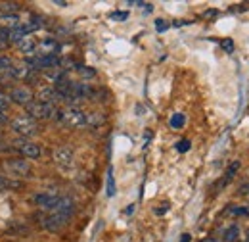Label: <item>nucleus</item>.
Returning a JSON list of instances; mask_svg holds the SVG:
<instances>
[{
  "label": "nucleus",
  "mask_w": 249,
  "mask_h": 242,
  "mask_svg": "<svg viewBox=\"0 0 249 242\" xmlns=\"http://www.w3.org/2000/svg\"><path fill=\"white\" fill-rule=\"evenodd\" d=\"M117 192V184H115V177H113V167H107V179H106V194L109 198H113Z\"/></svg>",
  "instance_id": "4468645a"
},
{
  "label": "nucleus",
  "mask_w": 249,
  "mask_h": 242,
  "mask_svg": "<svg viewBox=\"0 0 249 242\" xmlns=\"http://www.w3.org/2000/svg\"><path fill=\"white\" fill-rule=\"evenodd\" d=\"M246 242H249V235H248V241H246Z\"/></svg>",
  "instance_id": "e433bc0d"
},
{
  "label": "nucleus",
  "mask_w": 249,
  "mask_h": 242,
  "mask_svg": "<svg viewBox=\"0 0 249 242\" xmlns=\"http://www.w3.org/2000/svg\"><path fill=\"white\" fill-rule=\"evenodd\" d=\"M54 161H56V165H60L62 169H69V167H73V160H75V156H73V150L69 148V146H58L56 150H54Z\"/></svg>",
  "instance_id": "423d86ee"
},
{
  "label": "nucleus",
  "mask_w": 249,
  "mask_h": 242,
  "mask_svg": "<svg viewBox=\"0 0 249 242\" xmlns=\"http://www.w3.org/2000/svg\"><path fill=\"white\" fill-rule=\"evenodd\" d=\"M4 169L8 171V175L19 179V177H29L31 175V163L25 158H10L4 161Z\"/></svg>",
  "instance_id": "20e7f679"
},
{
  "label": "nucleus",
  "mask_w": 249,
  "mask_h": 242,
  "mask_svg": "<svg viewBox=\"0 0 249 242\" xmlns=\"http://www.w3.org/2000/svg\"><path fill=\"white\" fill-rule=\"evenodd\" d=\"M100 123H104V118L100 114H89L87 116V125H100Z\"/></svg>",
  "instance_id": "412c9836"
},
{
  "label": "nucleus",
  "mask_w": 249,
  "mask_h": 242,
  "mask_svg": "<svg viewBox=\"0 0 249 242\" xmlns=\"http://www.w3.org/2000/svg\"><path fill=\"white\" fill-rule=\"evenodd\" d=\"M12 148L16 152H19L21 158H25V160H36L42 154L40 146L36 142H31L29 139H16L12 142Z\"/></svg>",
  "instance_id": "39448f33"
},
{
  "label": "nucleus",
  "mask_w": 249,
  "mask_h": 242,
  "mask_svg": "<svg viewBox=\"0 0 249 242\" xmlns=\"http://www.w3.org/2000/svg\"><path fill=\"white\" fill-rule=\"evenodd\" d=\"M18 48H19L23 54H33V52H35V42H33V39L25 37L23 40L18 42Z\"/></svg>",
  "instance_id": "dca6fc26"
},
{
  "label": "nucleus",
  "mask_w": 249,
  "mask_h": 242,
  "mask_svg": "<svg viewBox=\"0 0 249 242\" xmlns=\"http://www.w3.org/2000/svg\"><path fill=\"white\" fill-rule=\"evenodd\" d=\"M238 237H240V229H238L236 225H232V227H228V229L224 231L222 241L224 242H236L238 241Z\"/></svg>",
  "instance_id": "f3484780"
},
{
  "label": "nucleus",
  "mask_w": 249,
  "mask_h": 242,
  "mask_svg": "<svg viewBox=\"0 0 249 242\" xmlns=\"http://www.w3.org/2000/svg\"><path fill=\"white\" fill-rule=\"evenodd\" d=\"M35 69H54L56 65H60V58L54 54V56H36L31 61Z\"/></svg>",
  "instance_id": "9b49d317"
},
{
  "label": "nucleus",
  "mask_w": 249,
  "mask_h": 242,
  "mask_svg": "<svg viewBox=\"0 0 249 242\" xmlns=\"http://www.w3.org/2000/svg\"><path fill=\"white\" fill-rule=\"evenodd\" d=\"M12 67V60L8 56H0V69H10Z\"/></svg>",
  "instance_id": "a878e982"
},
{
  "label": "nucleus",
  "mask_w": 249,
  "mask_h": 242,
  "mask_svg": "<svg viewBox=\"0 0 249 242\" xmlns=\"http://www.w3.org/2000/svg\"><path fill=\"white\" fill-rule=\"evenodd\" d=\"M190 241H192V237H190L188 233H184V235L180 237V242H190Z\"/></svg>",
  "instance_id": "473e14b6"
},
{
  "label": "nucleus",
  "mask_w": 249,
  "mask_h": 242,
  "mask_svg": "<svg viewBox=\"0 0 249 242\" xmlns=\"http://www.w3.org/2000/svg\"><path fill=\"white\" fill-rule=\"evenodd\" d=\"M167 210H169V202H165V204H161V206H159V208H157V210H156V213H157V215H163V213L167 212Z\"/></svg>",
  "instance_id": "7c9ffc66"
},
{
  "label": "nucleus",
  "mask_w": 249,
  "mask_h": 242,
  "mask_svg": "<svg viewBox=\"0 0 249 242\" xmlns=\"http://www.w3.org/2000/svg\"><path fill=\"white\" fill-rule=\"evenodd\" d=\"M226 213H230V215H248V213H249V208H244V206H238V208L226 210Z\"/></svg>",
  "instance_id": "4be33fe9"
},
{
  "label": "nucleus",
  "mask_w": 249,
  "mask_h": 242,
  "mask_svg": "<svg viewBox=\"0 0 249 242\" xmlns=\"http://www.w3.org/2000/svg\"><path fill=\"white\" fill-rule=\"evenodd\" d=\"M238 169H240V161H232V165H230V167L226 169V175H224V181H222V184H226V182L232 181Z\"/></svg>",
  "instance_id": "a211bd4d"
},
{
  "label": "nucleus",
  "mask_w": 249,
  "mask_h": 242,
  "mask_svg": "<svg viewBox=\"0 0 249 242\" xmlns=\"http://www.w3.org/2000/svg\"><path fill=\"white\" fill-rule=\"evenodd\" d=\"M60 200V196L58 194H54V192H40V194H36L35 198H33V202L38 206V208H42V210H52L54 206H56V202Z\"/></svg>",
  "instance_id": "9d476101"
},
{
  "label": "nucleus",
  "mask_w": 249,
  "mask_h": 242,
  "mask_svg": "<svg viewBox=\"0 0 249 242\" xmlns=\"http://www.w3.org/2000/svg\"><path fill=\"white\" fill-rule=\"evenodd\" d=\"M8 148H10V144H8V142H6V139L0 135V152L8 150Z\"/></svg>",
  "instance_id": "2f4dec72"
},
{
  "label": "nucleus",
  "mask_w": 249,
  "mask_h": 242,
  "mask_svg": "<svg viewBox=\"0 0 249 242\" xmlns=\"http://www.w3.org/2000/svg\"><path fill=\"white\" fill-rule=\"evenodd\" d=\"M29 65L27 63H19V65H12V69H10V73H12V79H23V77H27L29 75Z\"/></svg>",
  "instance_id": "2eb2a0df"
},
{
  "label": "nucleus",
  "mask_w": 249,
  "mask_h": 242,
  "mask_svg": "<svg viewBox=\"0 0 249 242\" xmlns=\"http://www.w3.org/2000/svg\"><path fill=\"white\" fill-rule=\"evenodd\" d=\"M36 100L46 102V104H54V100H60V96L54 91V87H42L40 91H36Z\"/></svg>",
  "instance_id": "ddd939ff"
},
{
  "label": "nucleus",
  "mask_w": 249,
  "mask_h": 242,
  "mask_svg": "<svg viewBox=\"0 0 249 242\" xmlns=\"http://www.w3.org/2000/svg\"><path fill=\"white\" fill-rule=\"evenodd\" d=\"M128 18V14L126 12H113L111 14V20H119V21H124Z\"/></svg>",
  "instance_id": "bb28decb"
},
{
  "label": "nucleus",
  "mask_w": 249,
  "mask_h": 242,
  "mask_svg": "<svg viewBox=\"0 0 249 242\" xmlns=\"http://www.w3.org/2000/svg\"><path fill=\"white\" fill-rule=\"evenodd\" d=\"M184 123H186V118H184L182 114H175V116L171 118V127H173V129H182Z\"/></svg>",
  "instance_id": "6ab92c4d"
},
{
  "label": "nucleus",
  "mask_w": 249,
  "mask_h": 242,
  "mask_svg": "<svg viewBox=\"0 0 249 242\" xmlns=\"http://www.w3.org/2000/svg\"><path fill=\"white\" fill-rule=\"evenodd\" d=\"M58 121H62L65 127L69 129H79V127H85L87 125V114L75 106L71 108H65L62 112H58Z\"/></svg>",
  "instance_id": "f03ea898"
},
{
  "label": "nucleus",
  "mask_w": 249,
  "mask_h": 242,
  "mask_svg": "<svg viewBox=\"0 0 249 242\" xmlns=\"http://www.w3.org/2000/svg\"><path fill=\"white\" fill-rule=\"evenodd\" d=\"M177 150L188 152L190 150V141H186V139H184V141H178V142H177Z\"/></svg>",
  "instance_id": "393cba45"
},
{
  "label": "nucleus",
  "mask_w": 249,
  "mask_h": 242,
  "mask_svg": "<svg viewBox=\"0 0 249 242\" xmlns=\"http://www.w3.org/2000/svg\"><path fill=\"white\" fill-rule=\"evenodd\" d=\"M222 48L228 50V52H232V50H234V42H232L230 39H228V40H222Z\"/></svg>",
  "instance_id": "c85d7f7f"
},
{
  "label": "nucleus",
  "mask_w": 249,
  "mask_h": 242,
  "mask_svg": "<svg viewBox=\"0 0 249 242\" xmlns=\"http://www.w3.org/2000/svg\"><path fill=\"white\" fill-rule=\"evenodd\" d=\"M67 221H69V217H63L60 213H48L44 217V221H42V227L46 231H50V233H58L67 225Z\"/></svg>",
  "instance_id": "0eeeda50"
},
{
  "label": "nucleus",
  "mask_w": 249,
  "mask_h": 242,
  "mask_svg": "<svg viewBox=\"0 0 249 242\" xmlns=\"http://www.w3.org/2000/svg\"><path fill=\"white\" fill-rule=\"evenodd\" d=\"M10 127H12V131L16 135H19V139H29V137H35L38 133V123L33 118H29L27 114L25 116L23 114L16 116L14 120L10 121Z\"/></svg>",
  "instance_id": "f257e3e1"
},
{
  "label": "nucleus",
  "mask_w": 249,
  "mask_h": 242,
  "mask_svg": "<svg viewBox=\"0 0 249 242\" xmlns=\"http://www.w3.org/2000/svg\"><path fill=\"white\" fill-rule=\"evenodd\" d=\"M54 4H58V6H67V2H63V0H56Z\"/></svg>",
  "instance_id": "c9c22d12"
},
{
  "label": "nucleus",
  "mask_w": 249,
  "mask_h": 242,
  "mask_svg": "<svg viewBox=\"0 0 249 242\" xmlns=\"http://www.w3.org/2000/svg\"><path fill=\"white\" fill-rule=\"evenodd\" d=\"M10 100L21 106H29L33 102V92L29 87H14L10 92Z\"/></svg>",
  "instance_id": "6e6552de"
},
{
  "label": "nucleus",
  "mask_w": 249,
  "mask_h": 242,
  "mask_svg": "<svg viewBox=\"0 0 249 242\" xmlns=\"http://www.w3.org/2000/svg\"><path fill=\"white\" fill-rule=\"evenodd\" d=\"M58 50V40L48 37V39H42L38 44H35V52L38 56H54Z\"/></svg>",
  "instance_id": "1a4fd4ad"
},
{
  "label": "nucleus",
  "mask_w": 249,
  "mask_h": 242,
  "mask_svg": "<svg viewBox=\"0 0 249 242\" xmlns=\"http://www.w3.org/2000/svg\"><path fill=\"white\" fill-rule=\"evenodd\" d=\"M79 73H81L83 77H87V79H90V77H94V75H96V71H94L92 67H83V65L79 67Z\"/></svg>",
  "instance_id": "b1692460"
},
{
  "label": "nucleus",
  "mask_w": 249,
  "mask_h": 242,
  "mask_svg": "<svg viewBox=\"0 0 249 242\" xmlns=\"http://www.w3.org/2000/svg\"><path fill=\"white\" fill-rule=\"evenodd\" d=\"M201 242H218L217 239H213V237H209V239H203Z\"/></svg>",
  "instance_id": "f704fd0d"
},
{
  "label": "nucleus",
  "mask_w": 249,
  "mask_h": 242,
  "mask_svg": "<svg viewBox=\"0 0 249 242\" xmlns=\"http://www.w3.org/2000/svg\"><path fill=\"white\" fill-rule=\"evenodd\" d=\"M21 27V18L18 14H4L0 16V29H8V31H14Z\"/></svg>",
  "instance_id": "f8f14e48"
},
{
  "label": "nucleus",
  "mask_w": 249,
  "mask_h": 242,
  "mask_svg": "<svg viewBox=\"0 0 249 242\" xmlns=\"http://www.w3.org/2000/svg\"><path fill=\"white\" fill-rule=\"evenodd\" d=\"M27 108V116L33 120H54L58 118V108L54 104H46V102H38V100H33Z\"/></svg>",
  "instance_id": "7ed1b4c3"
},
{
  "label": "nucleus",
  "mask_w": 249,
  "mask_h": 242,
  "mask_svg": "<svg viewBox=\"0 0 249 242\" xmlns=\"http://www.w3.org/2000/svg\"><path fill=\"white\" fill-rule=\"evenodd\" d=\"M167 27H169V25H167L163 20H157V21H156V29L159 31V33H163V31L167 29Z\"/></svg>",
  "instance_id": "c756f323"
},
{
  "label": "nucleus",
  "mask_w": 249,
  "mask_h": 242,
  "mask_svg": "<svg viewBox=\"0 0 249 242\" xmlns=\"http://www.w3.org/2000/svg\"><path fill=\"white\" fill-rule=\"evenodd\" d=\"M21 184L16 181H10V179H6V177H0V192L2 190H10V188H19Z\"/></svg>",
  "instance_id": "aec40b11"
},
{
  "label": "nucleus",
  "mask_w": 249,
  "mask_h": 242,
  "mask_svg": "<svg viewBox=\"0 0 249 242\" xmlns=\"http://www.w3.org/2000/svg\"><path fill=\"white\" fill-rule=\"evenodd\" d=\"M0 42H10V31L0 29Z\"/></svg>",
  "instance_id": "cd10ccee"
},
{
  "label": "nucleus",
  "mask_w": 249,
  "mask_h": 242,
  "mask_svg": "<svg viewBox=\"0 0 249 242\" xmlns=\"http://www.w3.org/2000/svg\"><path fill=\"white\" fill-rule=\"evenodd\" d=\"M10 102H12V100H10V96H8V94H4V92H0V112H4V110L10 106Z\"/></svg>",
  "instance_id": "5701e85b"
},
{
  "label": "nucleus",
  "mask_w": 249,
  "mask_h": 242,
  "mask_svg": "<svg viewBox=\"0 0 249 242\" xmlns=\"http://www.w3.org/2000/svg\"><path fill=\"white\" fill-rule=\"evenodd\" d=\"M6 123V116H4V112H0V125H4Z\"/></svg>",
  "instance_id": "72a5a7b5"
}]
</instances>
